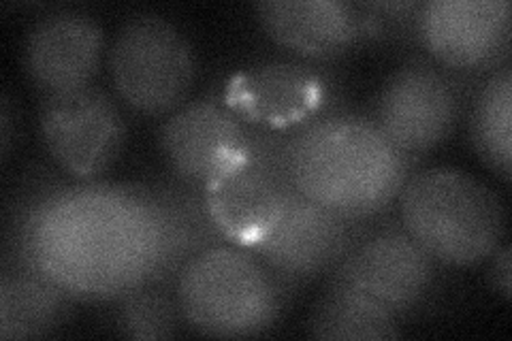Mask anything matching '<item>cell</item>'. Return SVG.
I'll use <instances>...</instances> for the list:
<instances>
[{
  "mask_svg": "<svg viewBox=\"0 0 512 341\" xmlns=\"http://www.w3.org/2000/svg\"><path fill=\"white\" fill-rule=\"evenodd\" d=\"M412 162L382 135L372 116L342 107L286 139L293 186L306 199L355 222H370L397 201L412 175Z\"/></svg>",
  "mask_w": 512,
  "mask_h": 341,
  "instance_id": "6da1fadb",
  "label": "cell"
},
{
  "mask_svg": "<svg viewBox=\"0 0 512 341\" xmlns=\"http://www.w3.org/2000/svg\"><path fill=\"white\" fill-rule=\"evenodd\" d=\"M399 222L442 265L474 267L502 243V201L474 175L436 167L412 173L397 197Z\"/></svg>",
  "mask_w": 512,
  "mask_h": 341,
  "instance_id": "7a4b0ae2",
  "label": "cell"
},
{
  "mask_svg": "<svg viewBox=\"0 0 512 341\" xmlns=\"http://www.w3.org/2000/svg\"><path fill=\"white\" fill-rule=\"evenodd\" d=\"M173 292L184 324L222 339L269 331L291 295L259 258L233 243H220L188 261Z\"/></svg>",
  "mask_w": 512,
  "mask_h": 341,
  "instance_id": "3957f363",
  "label": "cell"
},
{
  "mask_svg": "<svg viewBox=\"0 0 512 341\" xmlns=\"http://www.w3.org/2000/svg\"><path fill=\"white\" fill-rule=\"evenodd\" d=\"M120 101L141 116H169L184 105L197 77V56L184 32L154 13L128 20L109 52Z\"/></svg>",
  "mask_w": 512,
  "mask_h": 341,
  "instance_id": "277c9868",
  "label": "cell"
},
{
  "mask_svg": "<svg viewBox=\"0 0 512 341\" xmlns=\"http://www.w3.org/2000/svg\"><path fill=\"white\" fill-rule=\"evenodd\" d=\"M286 139L288 133L252 128L244 158L203 188L210 216L227 243L252 250L280 222L295 192Z\"/></svg>",
  "mask_w": 512,
  "mask_h": 341,
  "instance_id": "5b68a950",
  "label": "cell"
},
{
  "mask_svg": "<svg viewBox=\"0 0 512 341\" xmlns=\"http://www.w3.org/2000/svg\"><path fill=\"white\" fill-rule=\"evenodd\" d=\"M438 278V261L427 254L399 220L365 224L329 284L374 301L399 320L425 305Z\"/></svg>",
  "mask_w": 512,
  "mask_h": 341,
  "instance_id": "8992f818",
  "label": "cell"
},
{
  "mask_svg": "<svg viewBox=\"0 0 512 341\" xmlns=\"http://www.w3.org/2000/svg\"><path fill=\"white\" fill-rule=\"evenodd\" d=\"M222 99L248 126L293 133L342 107L338 81L308 60H267L235 73Z\"/></svg>",
  "mask_w": 512,
  "mask_h": 341,
  "instance_id": "52a82bcc",
  "label": "cell"
},
{
  "mask_svg": "<svg viewBox=\"0 0 512 341\" xmlns=\"http://www.w3.org/2000/svg\"><path fill=\"white\" fill-rule=\"evenodd\" d=\"M39 131L47 154L75 182H99L126 141L116 101L96 86L43 96Z\"/></svg>",
  "mask_w": 512,
  "mask_h": 341,
  "instance_id": "ba28073f",
  "label": "cell"
},
{
  "mask_svg": "<svg viewBox=\"0 0 512 341\" xmlns=\"http://www.w3.org/2000/svg\"><path fill=\"white\" fill-rule=\"evenodd\" d=\"M459 116L455 81L434 62L414 58L384 81L372 120L397 150L419 158L453 135Z\"/></svg>",
  "mask_w": 512,
  "mask_h": 341,
  "instance_id": "9c48e42d",
  "label": "cell"
},
{
  "mask_svg": "<svg viewBox=\"0 0 512 341\" xmlns=\"http://www.w3.org/2000/svg\"><path fill=\"white\" fill-rule=\"evenodd\" d=\"M508 0H427L414 20V37L440 69L466 75L493 73L508 64Z\"/></svg>",
  "mask_w": 512,
  "mask_h": 341,
  "instance_id": "30bf717a",
  "label": "cell"
},
{
  "mask_svg": "<svg viewBox=\"0 0 512 341\" xmlns=\"http://www.w3.org/2000/svg\"><path fill=\"white\" fill-rule=\"evenodd\" d=\"M365 229V222L346 220L295 188L280 222L250 252L293 292L331 273Z\"/></svg>",
  "mask_w": 512,
  "mask_h": 341,
  "instance_id": "8fae6325",
  "label": "cell"
},
{
  "mask_svg": "<svg viewBox=\"0 0 512 341\" xmlns=\"http://www.w3.org/2000/svg\"><path fill=\"white\" fill-rule=\"evenodd\" d=\"M252 128L214 92L184 103L160 126V152L175 180L205 188L244 158Z\"/></svg>",
  "mask_w": 512,
  "mask_h": 341,
  "instance_id": "7c38bea8",
  "label": "cell"
},
{
  "mask_svg": "<svg viewBox=\"0 0 512 341\" xmlns=\"http://www.w3.org/2000/svg\"><path fill=\"white\" fill-rule=\"evenodd\" d=\"M103 43V30L90 15L50 11L28 30L24 71L43 96L88 88L99 71Z\"/></svg>",
  "mask_w": 512,
  "mask_h": 341,
  "instance_id": "4fadbf2b",
  "label": "cell"
},
{
  "mask_svg": "<svg viewBox=\"0 0 512 341\" xmlns=\"http://www.w3.org/2000/svg\"><path fill=\"white\" fill-rule=\"evenodd\" d=\"M267 35L299 60L344 56L363 37V13L348 0H265L254 5Z\"/></svg>",
  "mask_w": 512,
  "mask_h": 341,
  "instance_id": "5bb4252c",
  "label": "cell"
},
{
  "mask_svg": "<svg viewBox=\"0 0 512 341\" xmlns=\"http://www.w3.org/2000/svg\"><path fill=\"white\" fill-rule=\"evenodd\" d=\"M160 218L163 254L156 273L158 286L173 288L180 271L197 254L227 243L210 216L203 188L175 180H158L150 184Z\"/></svg>",
  "mask_w": 512,
  "mask_h": 341,
  "instance_id": "9a60e30c",
  "label": "cell"
},
{
  "mask_svg": "<svg viewBox=\"0 0 512 341\" xmlns=\"http://www.w3.org/2000/svg\"><path fill=\"white\" fill-rule=\"evenodd\" d=\"M71 297L22 267L0 273V339H39L58 331L71 314Z\"/></svg>",
  "mask_w": 512,
  "mask_h": 341,
  "instance_id": "2e32d148",
  "label": "cell"
},
{
  "mask_svg": "<svg viewBox=\"0 0 512 341\" xmlns=\"http://www.w3.org/2000/svg\"><path fill=\"white\" fill-rule=\"evenodd\" d=\"M308 335L335 341H384L402 337V320L342 286H327L308 318Z\"/></svg>",
  "mask_w": 512,
  "mask_h": 341,
  "instance_id": "e0dca14e",
  "label": "cell"
},
{
  "mask_svg": "<svg viewBox=\"0 0 512 341\" xmlns=\"http://www.w3.org/2000/svg\"><path fill=\"white\" fill-rule=\"evenodd\" d=\"M470 139L476 154L508 184L512 177V69H495L480 84L472 116Z\"/></svg>",
  "mask_w": 512,
  "mask_h": 341,
  "instance_id": "ac0fdd59",
  "label": "cell"
},
{
  "mask_svg": "<svg viewBox=\"0 0 512 341\" xmlns=\"http://www.w3.org/2000/svg\"><path fill=\"white\" fill-rule=\"evenodd\" d=\"M114 303L111 324L124 339H171L184 324L175 292L167 286H143L126 292Z\"/></svg>",
  "mask_w": 512,
  "mask_h": 341,
  "instance_id": "d6986e66",
  "label": "cell"
},
{
  "mask_svg": "<svg viewBox=\"0 0 512 341\" xmlns=\"http://www.w3.org/2000/svg\"><path fill=\"white\" fill-rule=\"evenodd\" d=\"M491 258V286L493 290L502 295L506 301H510L512 297V250L508 243H500L495 252L489 256Z\"/></svg>",
  "mask_w": 512,
  "mask_h": 341,
  "instance_id": "ffe728a7",
  "label": "cell"
},
{
  "mask_svg": "<svg viewBox=\"0 0 512 341\" xmlns=\"http://www.w3.org/2000/svg\"><path fill=\"white\" fill-rule=\"evenodd\" d=\"M11 143H13V105L9 96L5 94L3 105H0V152H3V160L11 156Z\"/></svg>",
  "mask_w": 512,
  "mask_h": 341,
  "instance_id": "44dd1931",
  "label": "cell"
}]
</instances>
